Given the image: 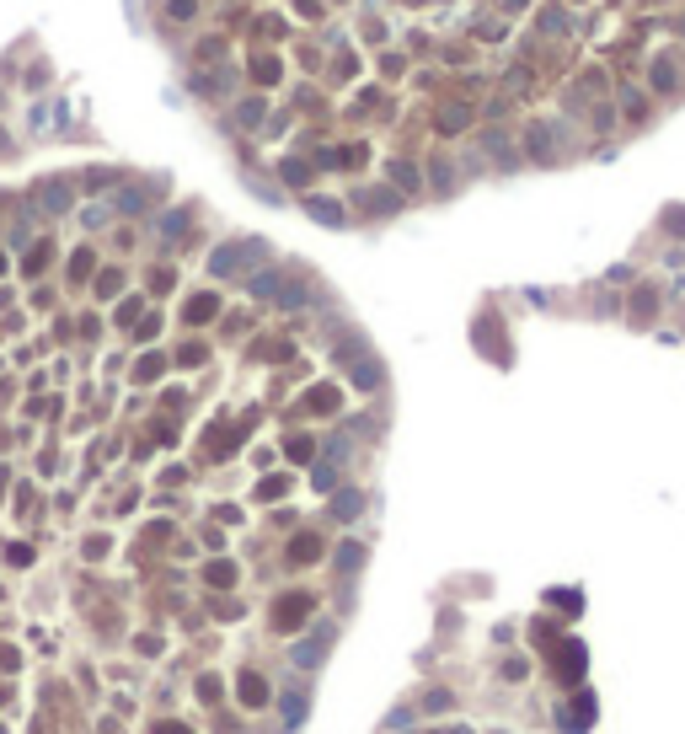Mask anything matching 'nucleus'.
I'll return each mask as SVG.
<instances>
[{"mask_svg": "<svg viewBox=\"0 0 685 734\" xmlns=\"http://www.w3.org/2000/svg\"><path fill=\"white\" fill-rule=\"evenodd\" d=\"M214 311H220V301L214 295H199V301H188V322H209Z\"/></svg>", "mask_w": 685, "mask_h": 734, "instance_id": "nucleus-2", "label": "nucleus"}, {"mask_svg": "<svg viewBox=\"0 0 685 734\" xmlns=\"http://www.w3.org/2000/svg\"><path fill=\"white\" fill-rule=\"evenodd\" d=\"M252 252H257V247H225L220 258H214V274H236V268H241Z\"/></svg>", "mask_w": 685, "mask_h": 734, "instance_id": "nucleus-1", "label": "nucleus"}, {"mask_svg": "<svg viewBox=\"0 0 685 734\" xmlns=\"http://www.w3.org/2000/svg\"><path fill=\"white\" fill-rule=\"evenodd\" d=\"M0 268H6V263H0Z\"/></svg>", "mask_w": 685, "mask_h": 734, "instance_id": "nucleus-7", "label": "nucleus"}, {"mask_svg": "<svg viewBox=\"0 0 685 734\" xmlns=\"http://www.w3.org/2000/svg\"><path fill=\"white\" fill-rule=\"evenodd\" d=\"M252 75H257V81H279V64H273V60H262Z\"/></svg>", "mask_w": 685, "mask_h": 734, "instance_id": "nucleus-5", "label": "nucleus"}, {"mask_svg": "<svg viewBox=\"0 0 685 734\" xmlns=\"http://www.w3.org/2000/svg\"><path fill=\"white\" fill-rule=\"evenodd\" d=\"M241 692H246V702H268V686H262L257 675H246V681H241Z\"/></svg>", "mask_w": 685, "mask_h": 734, "instance_id": "nucleus-3", "label": "nucleus"}, {"mask_svg": "<svg viewBox=\"0 0 685 734\" xmlns=\"http://www.w3.org/2000/svg\"><path fill=\"white\" fill-rule=\"evenodd\" d=\"M156 734H188V729H182V724H161Z\"/></svg>", "mask_w": 685, "mask_h": 734, "instance_id": "nucleus-6", "label": "nucleus"}, {"mask_svg": "<svg viewBox=\"0 0 685 734\" xmlns=\"http://www.w3.org/2000/svg\"><path fill=\"white\" fill-rule=\"evenodd\" d=\"M653 86H664V91H669V86H675V70H669V64H653Z\"/></svg>", "mask_w": 685, "mask_h": 734, "instance_id": "nucleus-4", "label": "nucleus"}]
</instances>
